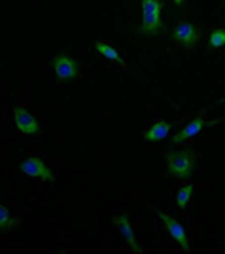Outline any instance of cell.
Listing matches in <instances>:
<instances>
[{
  "mask_svg": "<svg viewBox=\"0 0 225 254\" xmlns=\"http://www.w3.org/2000/svg\"><path fill=\"white\" fill-rule=\"evenodd\" d=\"M162 5L163 0H141L143 20L140 32L145 36H158L163 31L162 24Z\"/></svg>",
  "mask_w": 225,
  "mask_h": 254,
  "instance_id": "cell-1",
  "label": "cell"
},
{
  "mask_svg": "<svg viewBox=\"0 0 225 254\" xmlns=\"http://www.w3.org/2000/svg\"><path fill=\"white\" fill-rule=\"evenodd\" d=\"M167 165L168 172L173 177L185 180L192 175L195 169V153L185 150V152H170L167 153Z\"/></svg>",
  "mask_w": 225,
  "mask_h": 254,
  "instance_id": "cell-2",
  "label": "cell"
},
{
  "mask_svg": "<svg viewBox=\"0 0 225 254\" xmlns=\"http://www.w3.org/2000/svg\"><path fill=\"white\" fill-rule=\"evenodd\" d=\"M53 69L59 79H76L79 76V64L67 54H59L53 59Z\"/></svg>",
  "mask_w": 225,
  "mask_h": 254,
  "instance_id": "cell-3",
  "label": "cell"
},
{
  "mask_svg": "<svg viewBox=\"0 0 225 254\" xmlns=\"http://www.w3.org/2000/svg\"><path fill=\"white\" fill-rule=\"evenodd\" d=\"M20 170L24 172L29 177H36L41 179L44 182H53L54 180V174L46 167V163L37 157H29L20 163Z\"/></svg>",
  "mask_w": 225,
  "mask_h": 254,
  "instance_id": "cell-4",
  "label": "cell"
},
{
  "mask_svg": "<svg viewBox=\"0 0 225 254\" xmlns=\"http://www.w3.org/2000/svg\"><path fill=\"white\" fill-rule=\"evenodd\" d=\"M173 39L183 47H195L200 39V31L190 22H178L173 29Z\"/></svg>",
  "mask_w": 225,
  "mask_h": 254,
  "instance_id": "cell-5",
  "label": "cell"
},
{
  "mask_svg": "<svg viewBox=\"0 0 225 254\" xmlns=\"http://www.w3.org/2000/svg\"><path fill=\"white\" fill-rule=\"evenodd\" d=\"M158 217L162 219L163 224H165L168 234H170L171 238L175 239L181 248H183V251L188 253L190 251V244H188V238H187V232H185L183 226H181L178 221H175V219H173L171 216H168V214L162 212V210H158Z\"/></svg>",
  "mask_w": 225,
  "mask_h": 254,
  "instance_id": "cell-6",
  "label": "cell"
},
{
  "mask_svg": "<svg viewBox=\"0 0 225 254\" xmlns=\"http://www.w3.org/2000/svg\"><path fill=\"white\" fill-rule=\"evenodd\" d=\"M14 123L15 128L19 130L22 135H37L39 133V123L27 110L22 106H17L14 111Z\"/></svg>",
  "mask_w": 225,
  "mask_h": 254,
  "instance_id": "cell-7",
  "label": "cell"
},
{
  "mask_svg": "<svg viewBox=\"0 0 225 254\" xmlns=\"http://www.w3.org/2000/svg\"><path fill=\"white\" fill-rule=\"evenodd\" d=\"M207 127H209V122H207L205 118H202V116H197V118L190 120V122H188L187 125H185L183 130L176 133L175 136H171L170 141H171L173 145L181 143V141L190 140V138H193V136H197L198 133L205 130Z\"/></svg>",
  "mask_w": 225,
  "mask_h": 254,
  "instance_id": "cell-8",
  "label": "cell"
},
{
  "mask_svg": "<svg viewBox=\"0 0 225 254\" xmlns=\"http://www.w3.org/2000/svg\"><path fill=\"white\" fill-rule=\"evenodd\" d=\"M114 222H116V226H118V229L121 232V236H123V239L126 241L129 249H131L133 253H141V248L138 246L135 232H133V229H131V224H129L126 214H121V216H118Z\"/></svg>",
  "mask_w": 225,
  "mask_h": 254,
  "instance_id": "cell-9",
  "label": "cell"
},
{
  "mask_svg": "<svg viewBox=\"0 0 225 254\" xmlns=\"http://www.w3.org/2000/svg\"><path fill=\"white\" fill-rule=\"evenodd\" d=\"M171 127H173V123L165 122V120H160V122L151 125L150 130L145 133V140L146 141H158V140L167 138V136L170 135Z\"/></svg>",
  "mask_w": 225,
  "mask_h": 254,
  "instance_id": "cell-10",
  "label": "cell"
},
{
  "mask_svg": "<svg viewBox=\"0 0 225 254\" xmlns=\"http://www.w3.org/2000/svg\"><path fill=\"white\" fill-rule=\"evenodd\" d=\"M94 49H96L101 56H105L106 59H110V61L116 63V64H121V66H126V63L123 61V58H121L119 53L114 49V47H111V46L105 44V42L98 41V42H94Z\"/></svg>",
  "mask_w": 225,
  "mask_h": 254,
  "instance_id": "cell-11",
  "label": "cell"
},
{
  "mask_svg": "<svg viewBox=\"0 0 225 254\" xmlns=\"http://www.w3.org/2000/svg\"><path fill=\"white\" fill-rule=\"evenodd\" d=\"M19 226V221L10 216V212L0 204V231H12Z\"/></svg>",
  "mask_w": 225,
  "mask_h": 254,
  "instance_id": "cell-12",
  "label": "cell"
},
{
  "mask_svg": "<svg viewBox=\"0 0 225 254\" xmlns=\"http://www.w3.org/2000/svg\"><path fill=\"white\" fill-rule=\"evenodd\" d=\"M210 49H222L225 47V29H215L209 37Z\"/></svg>",
  "mask_w": 225,
  "mask_h": 254,
  "instance_id": "cell-13",
  "label": "cell"
},
{
  "mask_svg": "<svg viewBox=\"0 0 225 254\" xmlns=\"http://www.w3.org/2000/svg\"><path fill=\"white\" fill-rule=\"evenodd\" d=\"M192 193H193V185L192 184L181 187L180 190H178V193H176V205H178L180 209L187 207V204H188L190 197H192Z\"/></svg>",
  "mask_w": 225,
  "mask_h": 254,
  "instance_id": "cell-14",
  "label": "cell"
},
{
  "mask_svg": "<svg viewBox=\"0 0 225 254\" xmlns=\"http://www.w3.org/2000/svg\"><path fill=\"white\" fill-rule=\"evenodd\" d=\"M173 2H175V5H176V7H183L185 0H173Z\"/></svg>",
  "mask_w": 225,
  "mask_h": 254,
  "instance_id": "cell-15",
  "label": "cell"
}]
</instances>
